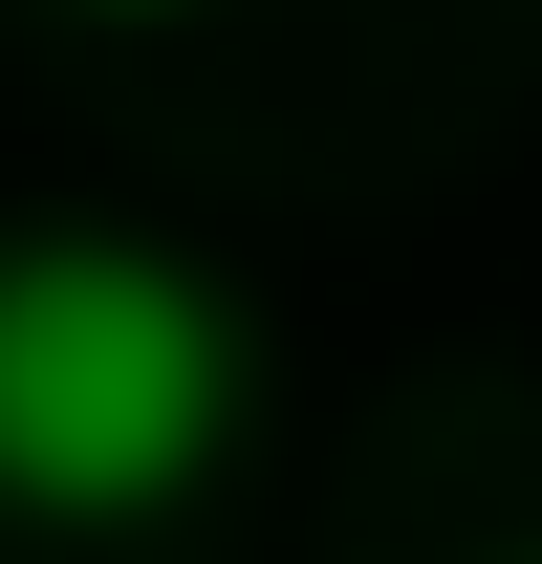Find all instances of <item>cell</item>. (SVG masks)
Returning a JSON list of instances; mask_svg holds the SVG:
<instances>
[{
    "label": "cell",
    "mask_w": 542,
    "mask_h": 564,
    "mask_svg": "<svg viewBox=\"0 0 542 564\" xmlns=\"http://www.w3.org/2000/svg\"><path fill=\"white\" fill-rule=\"evenodd\" d=\"M261 304L152 217H0V499L22 521H196L261 456Z\"/></svg>",
    "instance_id": "obj_1"
},
{
    "label": "cell",
    "mask_w": 542,
    "mask_h": 564,
    "mask_svg": "<svg viewBox=\"0 0 542 564\" xmlns=\"http://www.w3.org/2000/svg\"><path fill=\"white\" fill-rule=\"evenodd\" d=\"M66 22H196V0H66Z\"/></svg>",
    "instance_id": "obj_2"
},
{
    "label": "cell",
    "mask_w": 542,
    "mask_h": 564,
    "mask_svg": "<svg viewBox=\"0 0 542 564\" xmlns=\"http://www.w3.org/2000/svg\"><path fill=\"white\" fill-rule=\"evenodd\" d=\"M456 564H542V543H521V521H499V543H456Z\"/></svg>",
    "instance_id": "obj_3"
}]
</instances>
